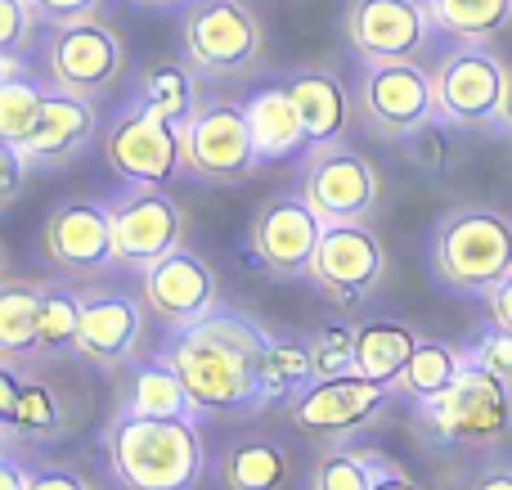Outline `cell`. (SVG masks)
Masks as SVG:
<instances>
[{
	"instance_id": "1",
	"label": "cell",
	"mask_w": 512,
	"mask_h": 490,
	"mask_svg": "<svg viewBox=\"0 0 512 490\" xmlns=\"http://www.w3.org/2000/svg\"><path fill=\"white\" fill-rule=\"evenodd\" d=\"M265 347L270 329L248 315L216 306L189 329H176L158 356L180 369L198 410L212 419H256L270 410L265 396Z\"/></svg>"
},
{
	"instance_id": "2",
	"label": "cell",
	"mask_w": 512,
	"mask_h": 490,
	"mask_svg": "<svg viewBox=\"0 0 512 490\" xmlns=\"http://www.w3.org/2000/svg\"><path fill=\"white\" fill-rule=\"evenodd\" d=\"M104 464L122 490H198L207 446L198 419H144L117 405L104 428Z\"/></svg>"
},
{
	"instance_id": "3",
	"label": "cell",
	"mask_w": 512,
	"mask_h": 490,
	"mask_svg": "<svg viewBox=\"0 0 512 490\" xmlns=\"http://www.w3.org/2000/svg\"><path fill=\"white\" fill-rule=\"evenodd\" d=\"M432 275L463 297H490L512 275V216L454 207L432 230Z\"/></svg>"
},
{
	"instance_id": "4",
	"label": "cell",
	"mask_w": 512,
	"mask_h": 490,
	"mask_svg": "<svg viewBox=\"0 0 512 490\" xmlns=\"http://www.w3.org/2000/svg\"><path fill=\"white\" fill-rule=\"evenodd\" d=\"M414 423L423 437L450 450L499 446L512 432V383L481 369L477 360H468V369L459 374V383L450 392L414 405Z\"/></svg>"
},
{
	"instance_id": "5",
	"label": "cell",
	"mask_w": 512,
	"mask_h": 490,
	"mask_svg": "<svg viewBox=\"0 0 512 490\" xmlns=\"http://www.w3.org/2000/svg\"><path fill=\"white\" fill-rule=\"evenodd\" d=\"M180 54L203 81H239L265 54L261 14L248 0H189L180 9Z\"/></svg>"
},
{
	"instance_id": "6",
	"label": "cell",
	"mask_w": 512,
	"mask_h": 490,
	"mask_svg": "<svg viewBox=\"0 0 512 490\" xmlns=\"http://www.w3.org/2000/svg\"><path fill=\"white\" fill-rule=\"evenodd\" d=\"M360 63L355 72V122L369 135L387 144H405L427 122L441 117L436 108V81L418 59H391V63Z\"/></svg>"
},
{
	"instance_id": "7",
	"label": "cell",
	"mask_w": 512,
	"mask_h": 490,
	"mask_svg": "<svg viewBox=\"0 0 512 490\" xmlns=\"http://www.w3.org/2000/svg\"><path fill=\"white\" fill-rule=\"evenodd\" d=\"M99 153L122 185L171 189V180L185 171V131H180V122L153 113L149 104L131 95V104L108 122Z\"/></svg>"
},
{
	"instance_id": "8",
	"label": "cell",
	"mask_w": 512,
	"mask_h": 490,
	"mask_svg": "<svg viewBox=\"0 0 512 490\" xmlns=\"http://www.w3.org/2000/svg\"><path fill=\"white\" fill-rule=\"evenodd\" d=\"M180 131H185V176L194 180L243 185L265 167L252 140L248 113L230 95H203Z\"/></svg>"
},
{
	"instance_id": "9",
	"label": "cell",
	"mask_w": 512,
	"mask_h": 490,
	"mask_svg": "<svg viewBox=\"0 0 512 490\" xmlns=\"http://www.w3.org/2000/svg\"><path fill=\"white\" fill-rule=\"evenodd\" d=\"M396 396H400L396 383H378V378H364V374L315 378L292 401H283V414H288V423L301 437L337 446V441H351L364 428H373Z\"/></svg>"
},
{
	"instance_id": "10",
	"label": "cell",
	"mask_w": 512,
	"mask_h": 490,
	"mask_svg": "<svg viewBox=\"0 0 512 490\" xmlns=\"http://www.w3.org/2000/svg\"><path fill=\"white\" fill-rule=\"evenodd\" d=\"M301 194L324 225H373L382 207V176L346 140L315 144L301 167Z\"/></svg>"
},
{
	"instance_id": "11",
	"label": "cell",
	"mask_w": 512,
	"mask_h": 490,
	"mask_svg": "<svg viewBox=\"0 0 512 490\" xmlns=\"http://www.w3.org/2000/svg\"><path fill=\"white\" fill-rule=\"evenodd\" d=\"M45 72L68 95H104L126 72V41L108 18H77V23H50L41 36Z\"/></svg>"
},
{
	"instance_id": "12",
	"label": "cell",
	"mask_w": 512,
	"mask_h": 490,
	"mask_svg": "<svg viewBox=\"0 0 512 490\" xmlns=\"http://www.w3.org/2000/svg\"><path fill=\"white\" fill-rule=\"evenodd\" d=\"M508 77H512V68L490 45L445 50L432 68L441 122H450L454 131H490V126H499Z\"/></svg>"
},
{
	"instance_id": "13",
	"label": "cell",
	"mask_w": 512,
	"mask_h": 490,
	"mask_svg": "<svg viewBox=\"0 0 512 490\" xmlns=\"http://www.w3.org/2000/svg\"><path fill=\"white\" fill-rule=\"evenodd\" d=\"M306 279L333 306H360L387 279V248L369 225H324Z\"/></svg>"
},
{
	"instance_id": "14",
	"label": "cell",
	"mask_w": 512,
	"mask_h": 490,
	"mask_svg": "<svg viewBox=\"0 0 512 490\" xmlns=\"http://www.w3.org/2000/svg\"><path fill=\"white\" fill-rule=\"evenodd\" d=\"M108 207H113V239L122 270L144 275L153 261H162L185 243V212L167 189L126 185L117 198H108Z\"/></svg>"
},
{
	"instance_id": "15",
	"label": "cell",
	"mask_w": 512,
	"mask_h": 490,
	"mask_svg": "<svg viewBox=\"0 0 512 490\" xmlns=\"http://www.w3.org/2000/svg\"><path fill=\"white\" fill-rule=\"evenodd\" d=\"M342 32L355 59L364 63H391V59H418L432 45V14L427 0H346Z\"/></svg>"
},
{
	"instance_id": "16",
	"label": "cell",
	"mask_w": 512,
	"mask_h": 490,
	"mask_svg": "<svg viewBox=\"0 0 512 490\" xmlns=\"http://www.w3.org/2000/svg\"><path fill=\"white\" fill-rule=\"evenodd\" d=\"M140 297L153 320L176 333V329L198 324L203 315H212L216 306H221V279H216L212 261H207L203 252L180 243L176 252H167V257L153 261L140 275Z\"/></svg>"
},
{
	"instance_id": "17",
	"label": "cell",
	"mask_w": 512,
	"mask_h": 490,
	"mask_svg": "<svg viewBox=\"0 0 512 490\" xmlns=\"http://www.w3.org/2000/svg\"><path fill=\"white\" fill-rule=\"evenodd\" d=\"M324 234V221L315 216V207L306 203V194H270L252 212L248 225V248L256 266L274 279H301L315 257V243Z\"/></svg>"
},
{
	"instance_id": "18",
	"label": "cell",
	"mask_w": 512,
	"mask_h": 490,
	"mask_svg": "<svg viewBox=\"0 0 512 490\" xmlns=\"http://www.w3.org/2000/svg\"><path fill=\"white\" fill-rule=\"evenodd\" d=\"M45 257L59 275L99 279L117 266L113 207L95 198H68L45 216Z\"/></svg>"
},
{
	"instance_id": "19",
	"label": "cell",
	"mask_w": 512,
	"mask_h": 490,
	"mask_svg": "<svg viewBox=\"0 0 512 490\" xmlns=\"http://www.w3.org/2000/svg\"><path fill=\"white\" fill-rule=\"evenodd\" d=\"M144 297L117 293V288H81V333L77 356L104 374L131 369L144 342Z\"/></svg>"
},
{
	"instance_id": "20",
	"label": "cell",
	"mask_w": 512,
	"mask_h": 490,
	"mask_svg": "<svg viewBox=\"0 0 512 490\" xmlns=\"http://www.w3.org/2000/svg\"><path fill=\"white\" fill-rule=\"evenodd\" d=\"M0 428H5V446L63 441L72 432V414L63 396L36 374V365L0 360Z\"/></svg>"
},
{
	"instance_id": "21",
	"label": "cell",
	"mask_w": 512,
	"mask_h": 490,
	"mask_svg": "<svg viewBox=\"0 0 512 490\" xmlns=\"http://www.w3.org/2000/svg\"><path fill=\"white\" fill-rule=\"evenodd\" d=\"M99 135V108L86 95H68L54 86L45 95L41 122H36L32 140L23 144V158L32 171H63L95 144Z\"/></svg>"
},
{
	"instance_id": "22",
	"label": "cell",
	"mask_w": 512,
	"mask_h": 490,
	"mask_svg": "<svg viewBox=\"0 0 512 490\" xmlns=\"http://www.w3.org/2000/svg\"><path fill=\"white\" fill-rule=\"evenodd\" d=\"M283 90L292 95L301 122H306L310 149L315 144H337L346 140L355 122V86H346L333 68H319V63H306V68H292L283 77Z\"/></svg>"
},
{
	"instance_id": "23",
	"label": "cell",
	"mask_w": 512,
	"mask_h": 490,
	"mask_svg": "<svg viewBox=\"0 0 512 490\" xmlns=\"http://www.w3.org/2000/svg\"><path fill=\"white\" fill-rule=\"evenodd\" d=\"M243 113H248V126H252V140L261 149V162H288V158H301L310 153V135H306V122H301L297 104L292 95L279 86H261L243 99Z\"/></svg>"
},
{
	"instance_id": "24",
	"label": "cell",
	"mask_w": 512,
	"mask_h": 490,
	"mask_svg": "<svg viewBox=\"0 0 512 490\" xmlns=\"http://www.w3.org/2000/svg\"><path fill=\"white\" fill-rule=\"evenodd\" d=\"M122 405L144 414V419H198V423L207 419V414L198 410L194 392L185 387V378H180V369L171 365L167 356L135 360Z\"/></svg>"
},
{
	"instance_id": "25",
	"label": "cell",
	"mask_w": 512,
	"mask_h": 490,
	"mask_svg": "<svg viewBox=\"0 0 512 490\" xmlns=\"http://www.w3.org/2000/svg\"><path fill=\"white\" fill-rule=\"evenodd\" d=\"M423 333L405 320H364L355 324V365L364 378H378V383H396L405 374L409 356L418 351Z\"/></svg>"
},
{
	"instance_id": "26",
	"label": "cell",
	"mask_w": 512,
	"mask_h": 490,
	"mask_svg": "<svg viewBox=\"0 0 512 490\" xmlns=\"http://www.w3.org/2000/svg\"><path fill=\"white\" fill-rule=\"evenodd\" d=\"M292 459L279 441L261 437V441H234L221 450V490H288Z\"/></svg>"
},
{
	"instance_id": "27",
	"label": "cell",
	"mask_w": 512,
	"mask_h": 490,
	"mask_svg": "<svg viewBox=\"0 0 512 490\" xmlns=\"http://www.w3.org/2000/svg\"><path fill=\"white\" fill-rule=\"evenodd\" d=\"M135 99L149 104L153 113L185 126L189 113L198 108V99H203V77L194 72V63H189L185 54H180V59H153L149 68L140 72V81H135Z\"/></svg>"
},
{
	"instance_id": "28",
	"label": "cell",
	"mask_w": 512,
	"mask_h": 490,
	"mask_svg": "<svg viewBox=\"0 0 512 490\" xmlns=\"http://www.w3.org/2000/svg\"><path fill=\"white\" fill-rule=\"evenodd\" d=\"M45 284L5 279L0 284V360L36 365V324H41Z\"/></svg>"
},
{
	"instance_id": "29",
	"label": "cell",
	"mask_w": 512,
	"mask_h": 490,
	"mask_svg": "<svg viewBox=\"0 0 512 490\" xmlns=\"http://www.w3.org/2000/svg\"><path fill=\"white\" fill-rule=\"evenodd\" d=\"M468 347H454V342H441V338H423L418 351L409 356L405 374L396 378V392L405 401H432V396L450 392L459 383V374L468 369Z\"/></svg>"
},
{
	"instance_id": "30",
	"label": "cell",
	"mask_w": 512,
	"mask_h": 490,
	"mask_svg": "<svg viewBox=\"0 0 512 490\" xmlns=\"http://www.w3.org/2000/svg\"><path fill=\"white\" fill-rule=\"evenodd\" d=\"M436 32L459 45H490L512 27V0H427Z\"/></svg>"
},
{
	"instance_id": "31",
	"label": "cell",
	"mask_w": 512,
	"mask_h": 490,
	"mask_svg": "<svg viewBox=\"0 0 512 490\" xmlns=\"http://www.w3.org/2000/svg\"><path fill=\"white\" fill-rule=\"evenodd\" d=\"M77 333H81V293L68 284H45L41 324H36V365L77 356Z\"/></svg>"
},
{
	"instance_id": "32",
	"label": "cell",
	"mask_w": 512,
	"mask_h": 490,
	"mask_svg": "<svg viewBox=\"0 0 512 490\" xmlns=\"http://www.w3.org/2000/svg\"><path fill=\"white\" fill-rule=\"evenodd\" d=\"M315 383V360H310V338H279L270 333V347H265V396L270 405H283L301 392V387Z\"/></svg>"
},
{
	"instance_id": "33",
	"label": "cell",
	"mask_w": 512,
	"mask_h": 490,
	"mask_svg": "<svg viewBox=\"0 0 512 490\" xmlns=\"http://www.w3.org/2000/svg\"><path fill=\"white\" fill-rule=\"evenodd\" d=\"M45 95L50 90L36 86L32 77H0V140L23 149L32 140L36 122H41V108H45Z\"/></svg>"
},
{
	"instance_id": "34",
	"label": "cell",
	"mask_w": 512,
	"mask_h": 490,
	"mask_svg": "<svg viewBox=\"0 0 512 490\" xmlns=\"http://www.w3.org/2000/svg\"><path fill=\"white\" fill-rule=\"evenodd\" d=\"M310 490H373V450L337 441L310 468Z\"/></svg>"
},
{
	"instance_id": "35",
	"label": "cell",
	"mask_w": 512,
	"mask_h": 490,
	"mask_svg": "<svg viewBox=\"0 0 512 490\" xmlns=\"http://www.w3.org/2000/svg\"><path fill=\"white\" fill-rule=\"evenodd\" d=\"M310 360H315V378L360 374V365H355V324H324L310 338Z\"/></svg>"
},
{
	"instance_id": "36",
	"label": "cell",
	"mask_w": 512,
	"mask_h": 490,
	"mask_svg": "<svg viewBox=\"0 0 512 490\" xmlns=\"http://www.w3.org/2000/svg\"><path fill=\"white\" fill-rule=\"evenodd\" d=\"M36 14L32 0H0V54H23L36 41Z\"/></svg>"
},
{
	"instance_id": "37",
	"label": "cell",
	"mask_w": 512,
	"mask_h": 490,
	"mask_svg": "<svg viewBox=\"0 0 512 490\" xmlns=\"http://www.w3.org/2000/svg\"><path fill=\"white\" fill-rule=\"evenodd\" d=\"M468 356L477 360L481 369H490V374H499L504 383H512V333L499 329L495 320L477 333V342L468 347Z\"/></svg>"
},
{
	"instance_id": "38",
	"label": "cell",
	"mask_w": 512,
	"mask_h": 490,
	"mask_svg": "<svg viewBox=\"0 0 512 490\" xmlns=\"http://www.w3.org/2000/svg\"><path fill=\"white\" fill-rule=\"evenodd\" d=\"M41 23H77V18H95L104 14V0H32Z\"/></svg>"
},
{
	"instance_id": "39",
	"label": "cell",
	"mask_w": 512,
	"mask_h": 490,
	"mask_svg": "<svg viewBox=\"0 0 512 490\" xmlns=\"http://www.w3.org/2000/svg\"><path fill=\"white\" fill-rule=\"evenodd\" d=\"M27 490H90V486H86V477L72 473V468L41 464V468H32V482H27Z\"/></svg>"
},
{
	"instance_id": "40",
	"label": "cell",
	"mask_w": 512,
	"mask_h": 490,
	"mask_svg": "<svg viewBox=\"0 0 512 490\" xmlns=\"http://www.w3.org/2000/svg\"><path fill=\"white\" fill-rule=\"evenodd\" d=\"M0 171H5V185H0V203H14L18 198V189H23V176L32 167H27V158H23V149H14V144H5L0 149Z\"/></svg>"
},
{
	"instance_id": "41",
	"label": "cell",
	"mask_w": 512,
	"mask_h": 490,
	"mask_svg": "<svg viewBox=\"0 0 512 490\" xmlns=\"http://www.w3.org/2000/svg\"><path fill=\"white\" fill-rule=\"evenodd\" d=\"M373 490H423V486H418L391 455L373 450Z\"/></svg>"
},
{
	"instance_id": "42",
	"label": "cell",
	"mask_w": 512,
	"mask_h": 490,
	"mask_svg": "<svg viewBox=\"0 0 512 490\" xmlns=\"http://www.w3.org/2000/svg\"><path fill=\"white\" fill-rule=\"evenodd\" d=\"M32 482V468L18 459L14 446H5V455H0V490H27Z\"/></svg>"
},
{
	"instance_id": "43",
	"label": "cell",
	"mask_w": 512,
	"mask_h": 490,
	"mask_svg": "<svg viewBox=\"0 0 512 490\" xmlns=\"http://www.w3.org/2000/svg\"><path fill=\"white\" fill-rule=\"evenodd\" d=\"M486 306H490V320H495L499 329H508V333H512V275L495 288V293L486 297Z\"/></svg>"
},
{
	"instance_id": "44",
	"label": "cell",
	"mask_w": 512,
	"mask_h": 490,
	"mask_svg": "<svg viewBox=\"0 0 512 490\" xmlns=\"http://www.w3.org/2000/svg\"><path fill=\"white\" fill-rule=\"evenodd\" d=\"M468 490H512V464H490L468 482Z\"/></svg>"
},
{
	"instance_id": "45",
	"label": "cell",
	"mask_w": 512,
	"mask_h": 490,
	"mask_svg": "<svg viewBox=\"0 0 512 490\" xmlns=\"http://www.w3.org/2000/svg\"><path fill=\"white\" fill-rule=\"evenodd\" d=\"M499 126L512 135V77H508V90H504V108H499Z\"/></svg>"
},
{
	"instance_id": "46",
	"label": "cell",
	"mask_w": 512,
	"mask_h": 490,
	"mask_svg": "<svg viewBox=\"0 0 512 490\" xmlns=\"http://www.w3.org/2000/svg\"><path fill=\"white\" fill-rule=\"evenodd\" d=\"M135 5H149V9H185L189 0H135Z\"/></svg>"
}]
</instances>
